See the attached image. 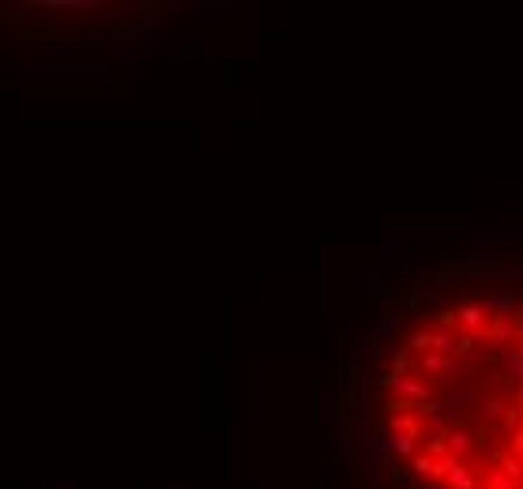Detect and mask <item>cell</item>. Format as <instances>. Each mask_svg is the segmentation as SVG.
Instances as JSON below:
<instances>
[{"mask_svg": "<svg viewBox=\"0 0 523 489\" xmlns=\"http://www.w3.org/2000/svg\"><path fill=\"white\" fill-rule=\"evenodd\" d=\"M384 388L396 399H410V403H429L433 399V388H429L426 376H410V373H388Z\"/></svg>", "mask_w": 523, "mask_h": 489, "instance_id": "obj_1", "label": "cell"}, {"mask_svg": "<svg viewBox=\"0 0 523 489\" xmlns=\"http://www.w3.org/2000/svg\"><path fill=\"white\" fill-rule=\"evenodd\" d=\"M418 373L421 376H433V381H440V376H456L459 373V357H448V354H421L418 362Z\"/></svg>", "mask_w": 523, "mask_h": 489, "instance_id": "obj_2", "label": "cell"}, {"mask_svg": "<svg viewBox=\"0 0 523 489\" xmlns=\"http://www.w3.org/2000/svg\"><path fill=\"white\" fill-rule=\"evenodd\" d=\"M497 362L505 369V381L508 384H523V343H508L497 350Z\"/></svg>", "mask_w": 523, "mask_h": 489, "instance_id": "obj_3", "label": "cell"}, {"mask_svg": "<svg viewBox=\"0 0 523 489\" xmlns=\"http://www.w3.org/2000/svg\"><path fill=\"white\" fill-rule=\"evenodd\" d=\"M456 313H459V332H467V335H482V332H486V320H489V316H486V309H482L478 302H467V305H459L456 309Z\"/></svg>", "mask_w": 523, "mask_h": 489, "instance_id": "obj_4", "label": "cell"}, {"mask_svg": "<svg viewBox=\"0 0 523 489\" xmlns=\"http://www.w3.org/2000/svg\"><path fill=\"white\" fill-rule=\"evenodd\" d=\"M478 448V433H470L467 425H456V429H448V452L456 455V459H463L470 455Z\"/></svg>", "mask_w": 523, "mask_h": 489, "instance_id": "obj_5", "label": "cell"}, {"mask_svg": "<svg viewBox=\"0 0 523 489\" xmlns=\"http://www.w3.org/2000/svg\"><path fill=\"white\" fill-rule=\"evenodd\" d=\"M388 433L421 437V414H414V411H391L388 414Z\"/></svg>", "mask_w": 523, "mask_h": 489, "instance_id": "obj_6", "label": "cell"}, {"mask_svg": "<svg viewBox=\"0 0 523 489\" xmlns=\"http://www.w3.org/2000/svg\"><path fill=\"white\" fill-rule=\"evenodd\" d=\"M34 8H42V12H98V0H38Z\"/></svg>", "mask_w": 523, "mask_h": 489, "instance_id": "obj_7", "label": "cell"}, {"mask_svg": "<svg viewBox=\"0 0 523 489\" xmlns=\"http://www.w3.org/2000/svg\"><path fill=\"white\" fill-rule=\"evenodd\" d=\"M399 327H403V316H396V313L380 316V320H377V327H373V343H377V346L391 343V339L399 335Z\"/></svg>", "mask_w": 523, "mask_h": 489, "instance_id": "obj_8", "label": "cell"}, {"mask_svg": "<svg viewBox=\"0 0 523 489\" xmlns=\"http://www.w3.org/2000/svg\"><path fill=\"white\" fill-rule=\"evenodd\" d=\"M350 441H354V425H350V422H335V429H331V455L343 459L350 452Z\"/></svg>", "mask_w": 523, "mask_h": 489, "instance_id": "obj_9", "label": "cell"}, {"mask_svg": "<svg viewBox=\"0 0 523 489\" xmlns=\"http://www.w3.org/2000/svg\"><path fill=\"white\" fill-rule=\"evenodd\" d=\"M456 339H459L456 327H433V354L456 357Z\"/></svg>", "mask_w": 523, "mask_h": 489, "instance_id": "obj_10", "label": "cell"}, {"mask_svg": "<svg viewBox=\"0 0 523 489\" xmlns=\"http://www.w3.org/2000/svg\"><path fill=\"white\" fill-rule=\"evenodd\" d=\"M407 241H399V237H384V241H380V264H396V260H403V253H407Z\"/></svg>", "mask_w": 523, "mask_h": 489, "instance_id": "obj_11", "label": "cell"}, {"mask_svg": "<svg viewBox=\"0 0 523 489\" xmlns=\"http://www.w3.org/2000/svg\"><path fill=\"white\" fill-rule=\"evenodd\" d=\"M494 463L501 467V471H505L512 482H523V459H516V455H508V452H494Z\"/></svg>", "mask_w": 523, "mask_h": 489, "instance_id": "obj_12", "label": "cell"}, {"mask_svg": "<svg viewBox=\"0 0 523 489\" xmlns=\"http://www.w3.org/2000/svg\"><path fill=\"white\" fill-rule=\"evenodd\" d=\"M445 489H475V474H470V467H452V474L445 478Z\"/></svg>", "mask_w": 523, "mask_h": 489, "instance_id": "obj_13", "label": "cell"}, {"mask_svg": "<svg viewBox=\"0 0 523 489\" xmlns=\"http://www.w3.org/2000/svg\"><path fill=\"white\" fill-rule=\"evenodd\" d=\"M501 437H516L519 433V429H523V411H519V406H508V411L505 414H501Z\"/></svg>", "mask_w": 523, "mask_h": 489, "instance_id": "obj_14", "label": "cell"}, {"mask_svg": "<svg viewBox=\"0 0 523 489\" xmlns=\"http://www.w3.org/2000/svg\"><path fill=\"white\" fill-rule=\"evenodd\" d=\"M482 489H516V482H512V478H508V474H505V471H501V467L494 463V467H489L486 486H482Z\"/></svg>", "mask_w": 523, "mask_h": 489, "instance_id": "obj_15", "label": "cell"}, {"mask_svg": "<svg viewBox=\"0 0 523 489\" xmlns=\"http://www.w3.org/2000/svg\"><path fill=\"white\" fill-rule=\"evenodd\" d=\"M410 350H418V354H429V350H433V327H421V332L410 335Z\"/></svg>", "mask_w": 523, "mask_h": 489, "instance_id": "obj_16", "label": "cell"}, {"mask_svg": "<svg viewBox=\"0 0 523 489\" xmlns=\"http://www.w3.org/2000/svg\"><path fill=\"white\" fill-rule=\"evenodd\" d=\"M445 411H448V406L440 403V399H429V403H421L418 414H421V422L429 425V422H440V418H445Z\"/></svg>", "mask_w": 523, "mask_h": 489, "instance_id": "obj_17", "label": "cell"}, {"mask_svg": "<svg viewBox=\"0 0 523 489\" xmlns=\"http://www.w3.org/2000/svg\"><path fill=\"white\" fill-rule=\"evenodd\" d=\"M445 422H448V429L467 425V422H470V411H467L463 403H456V406H448V411H445Z\"/></svg>", "mask_w": 523, "mask_h": 489, "instance_id": "obj_18", "label": "cell"}, {"mask_svg": "<svg viewBox=\"0 0 523 489\" xmlns=\"http://www.w3.org/2000/svg\"><path fill=\"white\" fill-rule=\"evenodd\" d=\"M475 350H478V339L467 335V332H459V339H456V357H470Z\"/></svg>", "mask_w": 523, "mask_h": 489, "instance_id": "obj_19", "label": "cell"}, {"mask_svg": "<svg viewBox=\"0 0 523 489\" xmlns=\"http://www.w3.org/2000/svg\"><path fill=\"white\" fill-rule=\"evenodd\" d=\"M433 463H437L433 455H414V459H410V471L421 474V478H433Z\"/></svg>", "mask_w": 523, "mask_h": 489, "instance_id": "obj_20", "label": "cell"}, {"mask_svg": "<svg viewBox=\"0 0 523 489\" xmlns=\"http://www.w3.org/2000/svg\"><path fill=\"white\" fill-rule=\"evenodd\" d=\"M410 369V346H399L396 354H391V369L388 373H407Z\"/></svg>", "mask_w": 523, "mask_h": 489, "instance_id": "obj_21", "label": "cell"}, {"mask_svg": "<svg viewBox=\"0 0 523 489\" xmlns=\"http://www.w3.org/2000/svg\"><path fill=\"white\" fill-rule=\"evenodd\" d=\"M373 444H377V452H380V455H396V433H388V429L373 437Z\"/></svg>", "mask_w": 523, "mask_h": 489, "instance_id": "obj_22", "label": "cell"}, {"mask_svg": "<svg viewBox=\"0 0 523 489\" xmlns=\"http://www.w3.org/2000/svg\"><path fill=\"white\" fill-rule=\"evenodd\" d=\"M414 448H418V441H414V437H407V433H396V455L410 459V455H414Z\"/></svg>", "mask_w": 523, "mask_h": 489, "instance_id": "obj_23", "label": "cell"}, {"mask_svg": "<svg viewBox=\"0 0 523 489\" xmlns=\"http://www.w3.org/2000/svg\"><path fill=\"white\" fill-rule=\"evenodd\" d=\"M426 455H433V459L448 455V437H429V452Z\"/></svg>", "mask_w": 523, "mask_h": 489, "instance_id": "obj_24", "label": "cell"}, {"mask_svg": "<svg viewBox=\"0 0 523 489\" xmlns=\"http://www.w3.org/2000/svg\"><path fill=\"white\" fill-rule=\"evenodd\" d=\"M482 365H486L482 357H470V362H459V373H456V376H475Z\"/></svg>", "mask_w": 523, "mask_h": 489, "instance_id": "obj_25", "label": "cell"}, {"mask_svg": "<svg viewBox=\"0 0 523 489\" xmlns=\"http://www.w3.org/2000/svg\"><path fill=\"white\" fill-rule=\"evenodd\" d=\"M456 324H459L456 309H440V327H456Z\"/></svg>", "mask_w": 523, "mask_h": 489, "instance_id": "obj_26", "label": "cell"}, {"mask_svg": "<svg viewBox=\"0 0 523 489\" xmlns=\"http://www.w3.org/2000/svg\"><path fill=\"white\" fill-rule=\"evenodd\" d=\"M508 455L523 459V429H519V433H516V437H512V441H508Z\"/></svg>", "mask_w": 523, "mask_h": 489, "instance_id": "obj_27", "label": "cell"}, {"mask_svg": "<svg viewBox=\"0 0 523 489\" xmlns=\"http://www.w3.org/2000/svg\"><path fill=\"white\" fill-rule=\"evenodd\" d=\"M505 411H508V406L501 403V399H489V403H486V414H489V418H501Z\"/></svg>", "mask_w": 523, "mask_h": 489, "instance_id": "obj_28", "label": "cell"}, {"mask_svg": "<svg viewBox=\"0 0 523 489\" xmlns=\"http://www.w3.org/2000/svg\"><path fill=\"white\" fill-rule=\"evenodd\" d=\"M365 294H380V271L365 275Z\"/></svg>", "mask_w": 523, "mask_h": 489, "instance_id": "obj_29", "label": "cell"}, {"mask_svg": "<svg viewBox=\"0 0 523 489\" xmlns=\"http://www.w3.org/2000/svg\"><path fill=\"white\" fill-rule=\"evenodd\" d=\"M391 482H396V486H410V471H391Z\"/></svg>", "mask_w": 523, "mask_h": 489, "instance_id": "obj_30", "label": "cell"}, {"mask_svg": "<svg viewBox=\"0 0 523 489\" xmlns=\"http://www.w3.org/2000/svg\"><path fill=\"white\" fill-rule=\"evenodd\" d=\"M519 403H523V392H519ZM519 411H523V406H519Z\"/></svg>", "mask_w": 523, "mask_h": 489, "instance_id": "obj_31", "label": "cell"}]
</instances>
